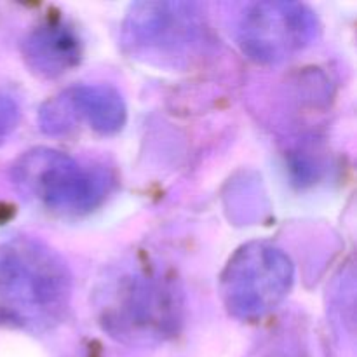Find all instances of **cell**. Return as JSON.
Listing matches in <instances>:
<instances>
[{"instance_id": "6da1fadb", "label": "cell", "mask_w": 357, "mask_h": 357, "mask_svg": "<svg viewBox=\"0 0 357 357\" xmlns=\"http://www.w3.org/2000/svg\"><path fill=\"white\" fill-rule=\"evenodd\" d=\"M72 274L61 255L38 239L0 244V326L45 331L65 321Z\"/></svg>"}, {"instance_id": "7a4b0ae2", "label": "cell", "mask_w": 357, "mask_h": 357, "mask_svg": "<svg viewBox=\"0 0 357 357\" xmlns=\"http://www.w3.org/2000/svg\"><path fill=\"white\" fill-rule=\"evenodd\" d=\"M94 305L101 326L122 340H164L183 323L178 282L145 261L112 268L94 293Z\"/></svg>"}, {"instance_id": "3957f363", "label": "cell", "mask_w": 357, "mask_h": 357, "mask_svg": "<svg viewBox=\"0 0 357 357\" xmlns=\"http://www.w3.org/2000/svg\"><path fill=\"white\" fill-rule=\"evenodd\" d=\"M14 181L31 201L68 216L86 215L98 208L110 183L100 167L44 146L21 157L14 166Z\"/></svg>"}, {"instance_id": "277c9868", "label": "cell", "mask_w": 357, "mask_h": 357, "mask_svg": "<svg viewBox=\"0 0 357 357\" xmlns=\"http://www.w3.org/2000/svg\"><path fill=\"white\" fill-rule=\"evenodd\" d=\"M295 267L284 250L267 241H253L230 257L220 275V295L230 316L258 321L288 296Z\"/></svg>"}, {"instance_id": "5b68a950", "label": "cell", "mask_w": 357, "mask_h": 357, "mask_svg": "<svg viewBox=\"0 0 357 357\" xmlns=\"http://www.w3.org/2000/svg\"><path fill=\"white\" fill-rule=\"evenodd\" d=\"M204 20L197 6L185 2L132 3L122 23V42L131 54L178 63L201 45Z\"/></svg>"}, {"instance_id": "8992f818", "label": "cell", "mask_w": 357, "mask_h": 357, "mask_svg": "<svg viewBox=\"0 0 357 357\" xmlns=\"http://www.w3.org/2000/svg\"><path fill=\"white\" fill-rule=\"evenodd\" d=\"M317 33L319 21L305 3L268 0L248 7L239 23L237 40L250 59L274 65L309 47Z\"/></svg>"}, {"instance_id": "52a82bcc", "label": "cell", "mask_w": 357, "mask_h": 357, "mask_svg": "<svg viewBox=\"0 0 357 357\" xmlns=\"http://www.w3.org/2000/svg\"><path fill=\"white\" fill-rule=\"evenodd\" d=\"M126 103L121 93L107 84H82L49 101L40 114L44 131L63 132L84 121L101 135H114L126 124Z\"/></svg>"}, {"instance_id": "ba28073f", "label": "cell", "mask_w": 357, "mask_h": 357, "mask_svg": "<svg viewBox=\"0 0 357 357\" xmlns=\"http://www.w3.org/2000/svg\"><path fill=\"white\" fill-rule=\"evenodd\" d=\"M23 52L30 68L38 75L59 77L80 61L82 45L70 24L49 20L28 35Z\"/></svg>"}]
</instances>
